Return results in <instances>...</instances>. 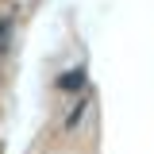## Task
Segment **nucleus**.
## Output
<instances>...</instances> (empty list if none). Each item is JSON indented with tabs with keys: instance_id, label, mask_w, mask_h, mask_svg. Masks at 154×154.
<instances>
[{
	"instance_id": "nucleus-1",
	"label": "nucleus",
	"mask_w": 154,
	"mask_h": 154,
	"mask_svg": "<svg viewBox=\"0 0 154 154\" xmlns=\"http://www.w3.org/2000/svg\"><path fill=\"white\" fill-rule=\"evenodd\" d=\"M58 85H62V89H77V85H81V73H66Z\"/></svg>"
}]
</instances>
